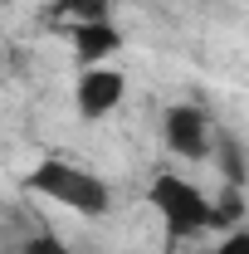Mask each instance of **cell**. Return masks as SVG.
Returning a JSON list of instances; mask_svg holds the SVG:
<instances>
[{
  "instance_id": "obj_1",
  "label": "cell",
  "mask_w": 249,
  "mask_h": 254,
  "mask_svg": "<svg viewBox=\"0 0 249 254\" xmlns=\"http://www.w3.org/2000/svg\"><path fill=\"white\" fill-rule=\"evenodd\" d=\"M25 186H30L34 195H49L54 205H68V210L83 215V220H103V215L113 210L108 181L93 176V171H83V166H73V161H59V157H44L30 176H25Z\"/></svg>"
},
{
  "instance_id": "obj_2",
  "label": "cell",
  "mask_w": 249,
  "mask_h": 254,
  "mask_svg": "<svg viewBox=\"0 0 249 254\" xmlns=\"http://www.w3.org/2000/svg\"><path fill=\"white\" fill-rule=\"evenodd\" d=\"M147 200L156 205V215H161V225H166L171 240L215 230V195H205L195 181L176 176V171H161L152 181V190H147Z\"/></svg>"
},
{
  "instance_id": "obj_3",
  "label": "cell",
  "mask_w": 249,
  "mask_h": 254,
  "mask_svg": "<svg viewBox=\"0 0 249 254\" xmlns=\"http://www.w3.org/2000/svg\"><path fill=\"white\" fill-rule=\"evenodd\" d=\"M161 142L181 161H205L215 152V127H210V118L195 103H171L161 113Z\"/></svg>"
},
{
  "instance_id": "obj_4",
  "label": "cell",
  "mask_w": 249,
  "mask_h": 254,
  "mask_svg": "<svg viewBox=\"0 0 249 254\" xmlns=\"http://www.w3.org/2000/svg\"><path fill=\"white\" fill-rule=\"evenodd\" d=\"M127 98V78L123 68H83L78 73V83H73V108H78V118H88V123H98V118H108V113H118Z\"/></svg>"
},
{
  "instance_id": "obj_5",
  "label": "cell",
  "mask_w": 249,
  "mask_h": 254,
  "mask_svg": "<svg viewBox=\"0 0 249 254\" xmlns=\"http://www.w3.org/2000/svg\"><path fill=\"white\" fill-rule=\"evenodd\" d=\"M68 44H73V54L88 68H98L108 54L123 49V30L113 20H83V25H68Z\"/></svg>"
},
{
  "instance_id": "obj_6",
  "label": "cell",
  "mask_w": 249,
  "mask_h": 254,
  "mask_svg": "<svg viewBox=\"0 0 249 254\" xmlns=\"http://www.w3.org/2000/svg\"><path fill=\"white\" fill-rule=\"evenodd\" d=\"M240 220H245V186L230 181V186L215 195V230L230 235V230H240Z\"/></svg>"
},
{
  "instance_id": "obj_7",
  "label": "cell",
  "mask_w": 249,
  "mask_h": 254,
  "mask_svg": "<svg viewBox=\"0 0 249 254\" xmlns=\"http://www.w3.org/2000/svg\"><path fill=\"white\" fill-rule=\"evenodd\" d=\"M108 5H113V0H54V10L68 15L73 25H83V20H108Z\"/></svg>"
},
{
  "instance_id": "obj_8",
  "label": "cell",
  "mask_w": 249,
  "mask_h": 254,
  "mask_svg": "<svg viewBox=\"0 0 249 254\" xmlns=\"http://www.w3.org/2000/svg\"><path fill=\"white\" fill-rule=\"evenodd\" d=\"M220 152H225V176H230L235 186H245V157H240V147H235V142H225Z\"/></svg>"
},
{
  "instance_id": "obj_9",
  "label": "cell",
  "mask_w": 249,
  "mask_h": 254,
  "mask_svg": "<svg viewBox=\"0 0 249 254\" xmlns=\"http://www.w3.org/2000/svg\"><path fill=\"white\" fill-rule=\"evenodd\" d=\"M215 254H249V230H245V225H240V230H230V235L215 245Z\"/></svg>"
},
{
  "instance_id": "obj_10",
  "label": "cell",
  "mask_w": 249,
  "mask_h": 254,
  "mask_svg": "<svg viewBox=\"0 0 249 254\" xmlns=\"http://www.w3.org/2000/svg\"><path fill=\"white\" fill-rule=\"evenodd\" d=\"M25 254H73V250H63L54 235H34L30 245H25Z\"/></svg>"
}]
</instances>
